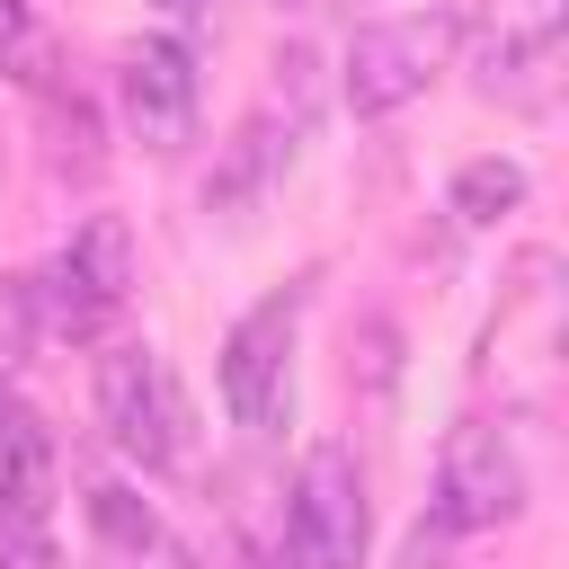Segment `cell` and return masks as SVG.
<instances>
[{"mask_svg":"<svg viewBox=\"0 0 569 569\" xmlns=\"http://www.w3.org/2000/svg\"><path fill=\"white\" fill-rule=\"evenodd\" d=\"M27 329H36V320H27V284H18V276H0V365L27 347Z\"/></svg>","mask_w":569,"mask_h":569,"instance_id":"obj_15","label":"cell"},{"mask_svg":"<svg viewBox=\"0 0 569 569\" xmlns=\"http://www.w3.org/2000/svg\"><path fill=\"white\" fill-rule=\"evenodd\" d=\"M284 160H293V124H284V133H276L267 116H258V124H240L231 160L204 178V204H213V213H240V204H258V196H267V178H276Z\"/></svg>","mask_w":569,"mask_h":569,"instance_id":"obj_11","label":"cell"},{"mask_svg":"<svg viewBox=\"0 0 569 569\" xmlns=\"http://www.w3.org/2000/svg\"><path fill=\"white\" fill-rule=\"evenodd\" d=\"M445 204H453V222H498V213L525 204V169L516 160H471V169H453Z\"/></svg>","mask_w":569,"mask_h":569,"instance_id":"obj_12","label":"cell"},{"mask_svg":"<svg viewBox=\"0 0 569 569\" xmlns=\"http://www.w3.org/2000/svg\"><path fill=\"white\" fill-rule=\"evenodd\" d=\"M89 525L107 533V542H124V551H151V507L133 498V489H89Z\"/></svg>","mask_w":569,"mask_h":569,"instance_id":"obj_14","label":"cell"},{"mask_svg":"<svg viewBox=\"0 0 569 569\" xmlns=\"http://www.w3.org/2000/svg\"><path fill=\"white\" fill-rule=\"evenodd\" d=\"M365 533H373V507H365L356 453L311 445L293 471V507H284V560L293 569H365Z\"/></svg>","mask_w":569,"mask_h":569,"instance_id":"obj_4","label":"cell"},{"mask_svg":"<svg viewBox=\"0 0 569 569\" xmlns=\"http://www.w3.org/2000/svg\"><path fill=\"white\" fill-rule=\"evenodd\" d=\"M525 507V462L507 445V427L489 418H462L436 453V525L445 533H489Z\"/></svg>","mask_w":569,"mask_h":569,"instance_id":"obj_6","label":"cell"},{"mask_svg":"<svg viewBox=\"0 0 569 569\" xmlns=\"http://www.w3.org/2000/svg\"><path fill=\"white\" fill-rule=\"evenodd\" d=\"M160 9H169V18H187V9H196V0H160Z\"/></svg>","mask_w":569,"mask_h":569,"instance_id":"obj_16","label":"cell"},{"mask_svg":"<svg viewBox=\"0 0 569 569\" xmlns=\"http://www.w3.org/2000/svg\"><path fill=\"white\" fill-rule=\"evenodd\" d=\"M116 116L142 151H178L196 133V53L178 36H142L116 62Z\"/></svg>","mask_w":569,"mask_h":569,"instance_id":"obj_8","label":"cell"},{"mask_svg":"<svg viewBox=\"0 0 569 569\" xmlns=\"http://www.w3.org/2000/svg\"><path fill=\"white\" fill-rule=\"evenodd\" d=\"M124 302H133V231H124L116 213H89V222L44 258V276L27 284V320L53 329V338H80V347L107 338Z\"/></svg>","mask_w":569,"mask_h":569,"instance_id":"obj_1","label":"cell"},{"mask_svg":"<svg viewBox=\"0 0 569 569\" xmlns=\"http://www.w3.org/2000/svg\"><path fill=\"white\" fill-rule=\"evenodd\" d=\"M0 71L27 80V89H53V44H44V27L27 18V0H0Z\"/></svg>","mask_w":569,"mask_h":569,"instance_id":"obj_13","label":"cell"},{"mask_svg":"<svg viewBox=\"0 0 569 569\" xmlns=\"http://www.w3.org/2000/svg\"><path fill=\"white\" fill-rule=\"evenodd\" d=\"M560 27H569V0H489V18H480V62H471L480 98L542 107V98H551Z\"/></svg>","mask_w":569,"mask_h":569,"instance_id":"obj_7","label":"cell"},{"mask_svg":"<svg viewBox=\"0 0 569 569\" xmlns=\"http://www.w3.org/2000/svg\"><path fill=\"white\" fill-rule=\"evenodd\" d=\"M44 498H53V436L27 400L0 391V516H36L44 525Z\"/></svg>","mask_w":569,"mask_h":569,"instance_id":"obj_10","label":"cell"},{"mask_svg":"<svg viewBox=\"0 0 569 569\" xmlns=\"http://www.w3.org/2000/svg\"><path fill=\"white\" fill-rule=\"evenodd\" d=\"M293 329H302V284H284V293H267V302H249L231 320V338H222L231 427H249V436L284 427V409H293Z\"/></svg>","mask_w":569,"mask_h":569,"instance_id":"obj_5","label":"cell"},{"mask_svg":"<svg viewBox=\"0 0 569 569\" xmlns=\"http://www.w3.org/2000/svg\"><path fill=\"white\" fill-rule=\"evenodd\" d=\"M98 418H107L116 453H133L142 471H178L187 462L196 409H187V391H178V373H169L160 347H133L124 338V347L98 356Z\"/></svg>","mask_w":569,"mask_h":569,"instance_id":"obj_2","label":"cell"},{"mask_svg":"<svg viewBox=\"0 0 569 569\" xmlns=\"http://www.w3.org/2000/svg\"><path fill=\"white\" fill-rule=\"evenodd\" d=\"M284 9H302V0H284Z\"/></svg>","mask_w":569,"mask_h":569,"instance_id":"obj_17","label":"cell"},{"mask_svg":"<svg viewBox=\"0 0 569 569\" xmlns=\"http://www.w3.org/2000/svg\"><path fill=\"white\" fill-rule=\"evenodd\" d=\"M453 44H462V18H453V9L373 18V27L347 36V71H338V89H347L356 116H391V107H409V98L453 62Z\"/></svg>","mask_w":569,"mask_h":569,"instance_id":"obj_3","label":"cell"},{"mask_svg":"<svg viewBox=\"0 0 569 569\" xmlns=\"http://www.w3.org/2000/svg\"><path fill=\"white\" fill-rule=\"evenodd\" d=\"M551 347H560V293H551V258L533 249V258H516V284H507V302H498V320H489V356H480V373L516 382V365H533L525 382H533V400H542V365H551Z\"/></svg>","mask_w":569,"mask_h":569,"instance_id":"obj_9","label":"cell"}]
</instances>
